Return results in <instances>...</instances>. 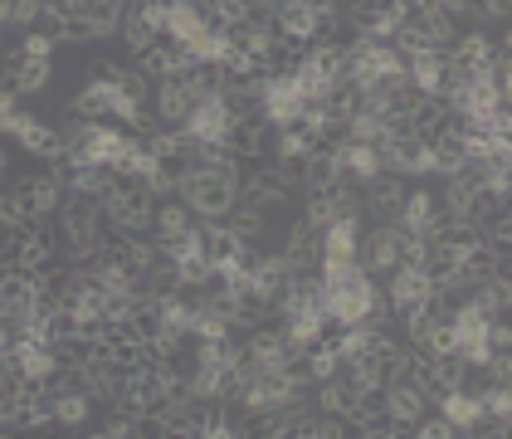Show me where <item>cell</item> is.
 Instances as JSON below:
<instances>
[{"label":"cell","mask_w":512,"mask_h":439,"mask_svg":"<svg viewBox=\"0 0 512 439\" xmlns=\"http://www.w3.org/2000/svg\"><path fill=\"white\" fill-rule=\"evenodd\" d=\"M239 181H244V157L235 166H191L176 186V196L186 200V210L196 220H225L239 200Z\"/></svg>","instance_id":"obj_1"},{"label":"cell","mask_w":512,"mask_h":439,"mask_svg":"<svg viewBox=\"0 0 512 439\" xmlns=\"http://www.w3.org/2000/svg\"><path fill=\"white\" fill-rule=\"evenodd\" d=\"M103 215L113 230H127V235H147L152 230V215H157V196L147 181H118L108 200H103Z\"/></svg>","instance_id":"obj_2"},{"label":"cell","mask_w":512,"mask_h":439,"mask_svg":"<svg viewBox=\"0 0 512 439\" xmlns=\"http://www.w3.org/2000/svg\"><path fill=\"white\" fill-rule=\"evenodd\" d=\"M230 127H235V108L225 103L220 83L205 88L196 98V108H191V118L181 122V132H186L196 147H225V142H230Z\"/></svg>","instance_id":"obj_3"},{"label":"cell","mask_w":512,"mask_h":439,"mask_svg":"<svg viewBox=\"0 0 512 439\" xmlns=\"http://www.w3.org/2000/svg\"><path fill=\"white\" fill-rule=\"evenodd\" d=\"M0 137H15L30 157H59L64 152V142H59V127H49V122H40L35 113H25V108H15L10 118H0Z\"/></svg>","instance_id":"obj_4"},{"label":"cell","mask_w":512,"mask_h":439,"mask_svg":"<svg viewBox=\"0 0 512 439\" xmlns=\"http://www.w3.org/2000/svg\"><path fill=\"white\" fill-rule=\"evenodd\" d=\"M332 147V161H337V171L356 181V186H366V181H376L386 166H381V147L376 142H352V137H337V142H327Z\"/></svg>","instance_id":"obj_5"},{"label":"cell","mask_w":512,"mask_h":439,"mask_svg":"<svg viewBox=\"0 0 512 439\" xmlns=\"http://www.w3.org/2000/svg\"><path fill=\"white\" fill-rule=\"evenodd\" d=\"M361 215H342V220H332L317 240H322V254H317V264H361Z\"/></svg>","instance_id":"obj_6"},{"label":"cell","mask_w":512,"mask_h":439,"mask_svg":"<svg viewBox=\"0 0 512 439\" xmlns=\"http://www.w3.org/2000/svg\"><path fill=\"white\" fill-rule=\"evenodd\" d=\"M400 264V225H371L361 235V269L371 279H386Z\"/></svg>","instance_id":"obj_7"},{"label":"cell","mask_w":512,"mask_h":439,"mask_svg":"<svg viewBox=\"0 0 512 439\" xmlns=\"http://www.w3.org/2000/svg\"><path fill=\"white\" fill-rule=\"evenodd\" d=\"M10 357H15V371H20L25 381H35V386H49V381L64 371L59 352H54L49 342H30V337H15V342H10Z\"/></svg>","instance_id":"obj_8"},{"label":"cell","mask_w":512,"mask_h":439,"mask_svg":"<svg viewBox=\"0 0 512 439\" xmlns=\"http://www.w3.org/2000/svg\"><path fill=\"white\" fill-rule=\"evenodd\" d=\"M405 181L391 176V171H381L376 181H366L361 186V210L376 220V225H395V215H400V205H405Z\"/></svg>","instance_id":"obj_9"},{"label":"cell","mask_w":512,"mask_h":439,"mask_svg":"<svg viewBox=\"0 0 512 439\" xmlns=\"http://www.w3.org/2000/svg\"><path fill=\"white\" fill-rule=\"evenodd\" d=\"M439 220H444V210H439V196H434L430 186L405 191V205H400V215H395V225H400L405 235H439Z\"/></svg>","instance_id":"obj_10"},{"label":"cell","mask_w":512,"mask_h":439,"mask_svg":"<svg viewBox=\"0 0 512 439\" xmlns=\"http://www.w3.org/2000/svg\"><path fill=\"white\" fill-rule=\"evenodd\" d=\"M210 30V15L200 10L196 0H166V40L181 44V49H191Z\"/></svg>","instance_id":"obj_11"},{"label":"cell","mask_w":512,"mask_h":439,"mask_svg":"<svg viewBox=\"0 0 512 439\" xmlns=\"http://www.w3.org/2000/svg\"><path fill=\"white\" fill-rule=\"evenodd\" d=\"M439 415L459 430V435H473L488 415H483V400H478V391H469V386H454V391H439Z\"/></svg>","instance_id":"obj_12"},{"label":"cell","mask_w":512,"mask_h":439,"mask_svg":"<svg viewBox=\"0 0 512 439\" xmlns=\"http://www.w3.org/2000/svg\"><path fill=\"white\" fill-rule=\"evenodd\" d=\"M322 332H327V313H322V303H303V308H293V313L283 318V337H288V347H293V352H308L313 342H322Z\"/></svg>","instance_id":"obj_13"},{"label":"cell","mask_w":512,"mask_h":439,"mask_svg":"<svg viewBox=\"0 0 512 439\" xmlns=\"http://www.w3.org/2000/svg\"><path fill=\"white\" fill-rule=\"evenodd\" d=\"M425 410H430V396H425L420 381H386V415H391V420H400V425L410 430Z\"/></svg>","instance_id":"obj_14"},{"label":"cell","mask_w":512,"mask_h":439,"mask_svg":"<svg viewBox=\"0 0 512 439\" xmlns=\"http://www.w3.org/2000/svg\"><path fill=\"white\" fill-rule=\"evenodd\" d=\"M405 83L420 93V98H439L444 88V49H420L405 59Z\"/></svg>","instance_id":"obj_15"},{"label":"cell","mask_w":512,"mask_h":439,"mask_svg":"<svg viewBox=\"0 0 512 439\" xmlns=\"http://www.w3.org/2000/svg\"><path fill=\"white\" fill-rule=\"evenodd\" d=\"M196 230V215L186 210V200L171 196V200H157V215H152V240L166 249V244H176L181 235H191Z\"/></svg>","instance_id":"obj_16"},{"label":"cell","mask_w":512,"mask_h":439,"mask_svg":"<svg viewBox=\"0 0 512 439\" xmlns=\"http://www.w3.org/2000/svg\"><path fill=\"white\" fill-rule=\"evenodd\" d=\"M118 181H122V176H118V171H108V166H74V161H69L64 191H69V196H83V200H98V205H103V200H108V191H113Z\"/></svg>","instance_id":"obj_17"},{"label":"cell","mask_w":512,"mask_h":439,"mask_svg":"<svg viewBox=\"0 0 512 439\" xmlns=\"http://www.w3.org/2000/svg\"><path fill=\"white\" fill-rule=\"evenodd\" d=\"M49 79H54V59H20V64L5 74V83H10L20 98H35V93H44V88H49Z\"/></svg>","instance_id":"obj_18"},{"label":"cell","mask_w":512,"mask_h":439,"mask_svg":"<svg viewBox=\"0 0 512 439\" xmlns=\"http://www.w3.org/2000/svg\"><path fill=\"white\" fill-rule=\"evenodd\" d=\"M337 371H342L337 352H332L327 342H313V347H308V376H313V386L317 381H327V376H337Z\"/></svg>","instance_id":"obj_19"},{"label":"cell","mask_w":512,"mask_h":439,"mask_svg":"<svg viewBox=\"0 0 512 439\" xmlns=\"http://www.w3.org/2000/svg\"><path fill=\"white\" fill-rule=\"evenodd\" d=\"M40 10H44V0H10V30H35L40 25Z\"/></svg>","instance_id":"obj_20"},{"label":"cell","mask_w":512,"mask_h":439,"mask_svg":"<svg viewBox=\"0 0 512 439\" xmlns=\"http://www.w3.org/2000/svg\"><path fill=\"white\" fill-rule=\"evenodd\" d=\"M54 49H59V40H49L40 30H25L20 35V59H54Z\"/></svg>","instance_id":"obj_21"},{"label":"cell","mask_w":512,"mask_h":439,"mask_svg":"<svg viewBox=\"0 0 512 439\" xmlns=\"http://www.w3.org/2000/svg\"><path fill=\"white\" fill-rule=\"evenodd\" d=\"M488 347L493 352H512V327L503 318H488Z\"/></svg>","instance_id":"obj_22"},{"label":"cell","mask_w":512,"mask_h":439,"mask_svg":"<svg viewBox=\"0 0 512 439\" xmlns=\"http://www.w3.org/2000/svg\"><path fill=\"white\" fill-rule=\"evenodd\" d=\"M15 108H20V93H15L10 83H0V118H10Z\"/></svg>","instance_id":"obj_23"},{"label":"cell","mask_w":512,"mask_h":439,"mask_svg":"<svg viewBox=\"0 0 512 439\" xmlns=\"http://www.w3.org/2000/svg\"><path fill=\"white\" fill-rule=\"evenodd\" d=\"M0 30H10V0H0Z\"/></svg>","instance_id":"obj_24"},{"label":"cell","mask_w":512,"mask_h":439,"mask_svg":"<svg viewBox=\"0 0 512 439\" xmlns=\"http://www.w3.org/2000/svg\"><path fill=\"white\" fill-rule=\"evenodd\" d=\"M0 181H5V152H0Z\"/></svg>","instance_id":"obj_25"}]
</instances>
